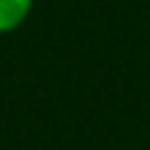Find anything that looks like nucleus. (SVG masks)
Masks as SVG:
<instances>
[{"instance_id": "1", "label": "nucleus", "mask_w": 150, "mask_h": 150, "mask_svg": "<svg viewBox=\"0 0 150 150\" xmlns=\"http://www.w3.org/2000/svg\"><path fill=\"white\" fill-rule=\"evenodd\" d=\"M34 11V0H0V37L21 29Z\"/></svg>"}]
</instances>
